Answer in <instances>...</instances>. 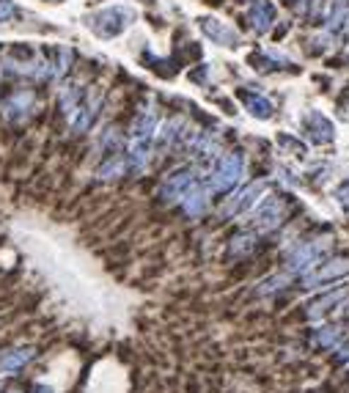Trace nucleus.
I'll use <instances>...</instances> for the list:
<instances>
[{
    "label": "nucleus",
    "mask_w": 349,
    "mask_h": 393,
    "mask_svg": "<svg viewBox=\"0 0 349 393\" xmlns=\"http://www.w3.org/2000/svg\"><path fill=\"white\" fill-rule=\"evenodd\" d=\"M154 124H157V116L154 110L146 107L135 124H132V132H129V148H126V168L132 173H141L149 163V151H151V141H154Z\"/></svg>",
    "instance_id": "1"
},
{
    "label": "nucleus",
    "mask_w": 349,
    "mask_h": 393,
    "mask_svg": "<svg viewBox=\"0 0 349 393\" xmlns=\"http://www.w3.org/2000/svg\"><path fill=\"white\" fill-rule=\"evenodd\" d=\"M245 173V157L242 151H225L223 157H218L215 168L209 173V182H206V190L209 193H228Z\"/></svg>",
    "instance_id": "2"
},
{
    "label": "nucleus",
    "mask_w": 349,
    "mask_h": 393,
    "mask_svg": "<svg viewBox=\"0 0 349 393\" xmlns=\"http://www.w3.org/2000/svg\"><path fill=\"white\" fill-rule=\"evenodd\" d=\"M132 11L124 8V6H113V8H102L97 11L94 17H88V28L102 36V39H113V36H119L122 30H124L126 25L132 23Z\"/></svg>",
    "instance_id": "3"
},
{
    "label": "nucleus",
    "mask_w": 349,
    "mask_h": 393,
    "mask_svg": "<svg viewBox=\"0 0 349 393\" xmlns=\"http://www.w3.org/2000/svg\"><path fill=\"white\" fill-rule=\"evenodd\" d=\"M324 250H327V242H322V240L297 245L289 253V259H286V272H289V275H308V272L319 264Z\"/></svg>",
    "instance_id": "4"
},
{
    "label": "nucleus",
    "mask_w": 349,
    "mask_h": 393,
    "mask_svg": "<svg viewBox=\"0 0 349 393\" xmlns=\"http://www.w3.org/2000/svg\"><path fill=\"white\" fill-rule=\"evenodd\" d=\"M344 275H349V259H330L319 270L302 275V286L305 289H322L333 281H341Z\"/></svg>",
    "instance_id": "5"
},
{
    "label": "nucleus",
    "mask_w": 349,
    "mask_h": 393,
    "mask_svg": "<svg viewBox=\"0 0 349 393\" xmlns=\"http://www.w3.org/2000/svg\"><path fill=\"white\" fill-rule=\"evenodd\" d=\"M196 184H199V176L193 173V168H182V171L171 173V176L165 179L160 196H162V201H171V204H174V201H182Z\"/></svg>",
    "instance_id": "6"
},
{
    "label": "nucleus",
    "mask_w": 349,
    "mask_h": 393,
    "mask_svg": "<svg viewBox=\"0 0 349 393\" xmlns=\"http://www.w3.org/2000/svg\"><path fill=\"white\" fill-rule=\"evenodd\" d=\"M283 212H286V204L280 196H270L264 198L256 209V218H253V228L259 231H270V228H278V223L283 221Z\"/></svg>",
    "instance_id": "7"
},
{
    "label": "nucleus",
    "mask_w": 349,
    "mask_h": 393,
    "mask_svg": "<svg viewBox=\"0 0 349 393\" xmlns=\"http://www.w3.org/2000/svg\"><path fill=\"white\" fill-rule=\"evenodd\" d=\"M264 190H267V182H264V179H259V182H250L248 187H242L237 196L225 204L223 215H228V218H231V215H239V212L250 209V206L259 201V196H261Z\"/></svg>",
    "instance_id": "8"
},
{
    "label": "nucleus",
    "mask_w": 349,
    "mask_h": 393,
    "mask_svg": "<svg viewBox=\"0 0 349 393\" xmlns=\"http://www.w3.org/2000/svg\"><path fill=\"white\" fill-rule=\"evenodd\" d=\"M302 129L308 132V138H311L314 143H330V141L336 138L333 124L327 122L322 113H317V110L305 113V119H302Z\"/></svg>",
    "instance_id": "9"
},
{
    "label": "nucleus",
    "mask_w": 349,
    "mask_h": 393,
    "mask_svg": "<svg viewBox=\"0 0 349 393\" xmlns=\"http://www.w3.org/2000/svg\"><path fill=\"white\" fill-rule=\"evenodd\" d=\"M248 20H250V28L256 30V33H267L275 23V8L270 0H253L250 3V11H248Z\"/></svg>",
    "instance_id": "10"
},
{
    "label": "nucleus",
    "mask_w": 349,
    "mask_h": 393,
    "mask_svg": "<svg viewBox=\"0 0 349 393\" xmlns=\"http://www.w3.org/2000/svg\"><path fill=\"white\" fill-rule=\"evenodd\" d=\"M100 102H102L100 94H94L91 99L80 102V107L72 113V129H75V132H85V129L94 124V119H97V110H100Z\"/></svg>",
    "instance_id": "11"
},
{
    "label": "nucleus",
    "mask_w": 349,
    "mask_h": 393,
    "mask_svg": "<svg viewBox=\"0 0 349 393\" xmlns=\"http://www.w3.org/2000/svg\"><path fill=\"white\" fill-rule=\"evenodd\" d=\"M201 28L206 30V36H209L212 42H218V45H223V47H234V45L239 42L237 30H231V28L223 25L220 20H201Z\"/></svg>",
    "instance_id": "12"
},
{
    "label": "nucleus",
    "mask_w": 349,
    "mask_h": 393,
    "mask_svg": "<svg viewBox=\"0 0 349 393\" xmlns=\"http://www.w3.org/2000/svg\"><path fill=\"white\" fill-rule=\"evenodd\" d=\"M239 99H242V105L248 107V113L253 119H261V122H267L270 116H273V102L270 99H264L261 94H253V91H239Z\"/></svg>",
    "instance_id": "13"
},
{
    "label": "nucleus",
    "mask_w": 349,
    "mask_h": 393,
    "mask_svg": "<svg viewBox=\"0 0 349 393\" xmlns=\"http://www.w3.org/2000/svg\"><path fill=\"white\" fill-rule=\"evenodd\" d=\"M30 107H33V94L30 91H20V94H14L6 102V119L8 122H20V119H25Z\"/></svg>",
    "instance_id": "14"
},
{
    "label": "nucleus",
    "mask_w": 349,
    "mask_h": 393,
    "mask_svg": "<svg viewBox=\"0 0 349 393\" xmlns=\"http://www.w3.org/2000/svg\"><path fill=\"white\" fill-rule=\"evenodd\" d=\"M182 206H184V215L199 218L201 212H203V206H206V187H203V184H196L187 196L182 198Z\"/></svg>",
    "instance_id": "15"
},
{
    "label": "nucleus",
    "mask_w": 349,
    "mask_h": 393,
    "mask_svg": "<svg viewBox=\"0 0 349 393\" xmlns=\"http://www.w3.org/2000/svg\"><path fill=\"white\" fill-rule=\"evenodd\" d=\"M30 358H33V349H30V346L11 349V352H6V355L0 358V371H20Z\"/></svg>",
    "instance_id": "16"
},
{
    "label": "nucleus",
    "mask_w": 349,
    "mask_h": 393,
    "mask_svg": "<svg viewBox=\"0 0 349 393\" xmlns=\"http://www.w3.org/2000/svg\"><path fill=\"white\" fill-rule=\"evenodd\" d=\"M344 292L338 289V292H330V295H324V297H319V300H314L311 305H308V317L311 319H317V317H322L324 311H330V308H336L341 300H344Z\"/></svg>",
    "instance_id": "17"
},
{
    "label": "nucleus",
    "mask_w": 349,
    "mask_h": 393,
    "mask_svg": "<svg viewBox=\"0 0 349 393\" xmlns=\"http://www.w3.org/2000/svg\"><path fill=\"white\" fill-rule=\"evenodd\" d=\"M80 102H83V91L77 88V86H64L61 88V97H58V105H61V110L66 113V116H72L77 107H80Z\"/></svg>",
    "instance_id": "18"
},
{
    "label": "nucleus",
    "mask_w": 349,
    "mask_h": 393,
    "mask_svg": "<svg viewBox=\"0 0 349 393\" xmlns=\"http://www.w3.org/2000/svg\"><path fill=\"white\" fill-rule=\"evenodd\" d=\"M179 129H182V122H179V119L165 124V127H162V132L157 135V148H160V151H165V148L174 146L176 141H179V135H182Z\"/></svg>",
    "instance_id": "19"
},
{
    "label": "nucleus",
    "mask_w": 349,
    "mask_h": 393,
    "mask_svg": "<svg viewBox=\"0 0 349 393\" xmlns=\"http://www.w3.org/2000/svg\"><path fill=\"white\" fill-rule=\"evenodd\" d=\"M338 339H341V330H338L336 324H324V327H317V330H314V341L322 346H333Z\"/></svg>",
    "instance_id": "20"
},
{
    "label": "nucleus",
    "mask_w": 349,
    "mask_h": 393,
    "mask_svg": "<svg viewBox=\"0 0 349 393\" xmlns=\"http://www.w3.org/2000/svg\"><path fill=\"white\" fill-rule=\"evenodd\" d=\"M253 242H256L253 234H239L237 240H231V256H245V253H250Z\"/></svg>",
    "instance_id": "21"
},
{
    "label": "nucleus",
    "mask_w": 349,
    "mask_h": 393,
    "mask_svg": "<svg viewBox=\"0 0 349 393\" xmlns=\"http://www.w3.org/2000/svg\"><path fill=\"white\" fill-rule=\"evenodd\" d=\"M286 281H289V272H286V275H273V278L261 281V283H259V295H273L275 289H283Z\"/></svg>",
    "instance_id": "22"
},
{
    "label": "nucleus",
    "mask_w": 349,
    "mask_h": 393,
    "mask_svg": "<svg viewBox=\"0 0 349 393\" xmlns=\"http://www.w3.org/2000/svg\"><path fill=\"white\" fill-rule=\"evenodd\" d=\"M336 201H338V206H341V209H347L349 212V179L347 182H341V184L336 187Z\"/></svg>",
    "instance_id": "23"
},
{
    "label": "nucleus",
    "mask_w": 349,
    "mask_h": 393,
    "mask_svg": "<svg viewBox=\"0 0 349 393\" xmlns=\"http://www.w3.org/2000/svg\"><path fill=\"white\" fill-rule=\"evenodd\" d=\"M14 11H17V8H14L11 0H0V23L8 20V17H14Z\"/></svg>",
    "instance_id": "24"
},
{
    "label": "nucleus",
    "mask_w": 349,
    "mask_h": 393,
    "mask_svg": "<svg viewBox=\"0 0 349 393\" xmlns=\"http://www.w3.org/2000/svg\"><path fill=\"white\" fill-rule=\"evenodd\" d=\"M336 360H338V363H349V344H347V346H341V349H338V355H336Z\"/></svg>",
    "instance_id": "25"
},
{
    "label": "nucleus",
    "mask_w": 349,
    "mask_h": 393,
    "mask_svg": "<svg viewBox=\"0 0 349 393\" xmlns=\"http://www.w3.org/2000/svg\"><path fill=\"white\" fill-rule=\"evenodd\" d=\"M36 393H52V388H45V385H39V388H36Z\"/></svg>",
    "instance_id": "26"
}]
</instances>
